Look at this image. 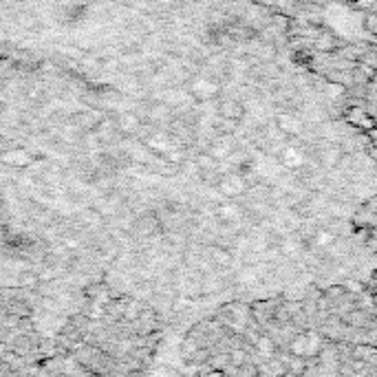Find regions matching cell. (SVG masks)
<instances>
[{
	"label": "cell",
	"mask_w": 377,
	"mask_h": 377,
	"mask_svg": "<svg viewBox=\"0 0 377 377\" xmlns=\"http://www.w3.org/2000/svg\"><path fill=\"white\" fill-rule=\"evenodd\" d=\"M256 20L249 0H0L5 58L119 93L190 71Z\"/></svg>",
	"instance_id": "obj_1"
},
{
	"label": "cell",
	"mask_w": 377,
	"mask_h": 377,
	"mask_svg": "<svg viewBox=\"0 0 377 377\" xmlns=\"http://www.w3.org/2000/svg\"><path fill=\"white\" fill-rule=\"evenodd\" d=\"M208 261L214 265V269H225L232 265V252H230V247L214 245V247H210Z\"/></svg>",
	"instance_id": "obj_2"
}]
</instances>
